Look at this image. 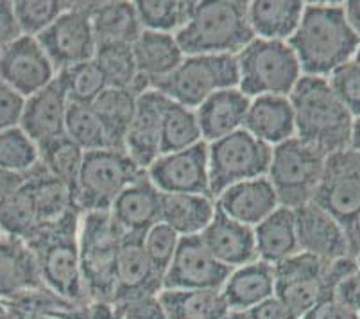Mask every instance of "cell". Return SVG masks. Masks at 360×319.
<instances>
[{"mask_svg": "<svg viewBox=\"0 0 360 319\" xmlns=\"http://www.w3.org/2000/svg\"><path fill=\"white\" fill-rule=\"evenodd\" d=\"M287 44L296 54L301 74L328 79L352 61L360 39L349 27L342 4H305L300 25Z\"/></svg>", "mask_w": 360, "mask_h": 319, "instance_id": "obj_1", "label": "cell"}, {"mask_svg": "<svg viewBox=\"0 0 360 319\" xmlns=\"http://www.w3.org/2000/svg\"><path fill=\"white\" fill-rule=\"evenodd\" d=\"M289 99L300 140L325 156L348 149L355 117L340 103L328 79L301 75Z\"/></svg>", "mask_w": 360, "mask_h": 319, "instance_id": "obj_2", "label": "cell"}, {"mask_svg": "<svg viewBox=\"0 0 360 319\" xmlns=\"http://www.w3.org/2000/svg\"><path fill=\"white\" fill-rule=\"evenodd\" d=\"M79 217V212H72L60 221L41 226L25 244L34 255L47 291L70 304L86 305L77 246Z\"/></svg>", "mask_w": 360, "mask_h": 319, "instance_id": "obj_3", "label": "cell"}, {"mask_svg": "<svg viewBox=\"0 0 360 319\" xmlns=\"http://www.w3.org/2000/svg\"><path fill=\"white\" fill-rule=\"evenodd\" d=\"M174 36L185 56H237L255 39L248 20V2H195L192 18Z\"/></svg>", "mask_w": 360, "mask_h": 319, "instance_id": "obj_4", "label": "cell"}, {"mask_svg": "<svg viewBox=\"0 0 360 319\" xmlns=\"http://www.w3.org/2000/svg\"><path fill=\"white\" fill-rule=\"evenodd\" d=\"M124 233L110 212H84L79 217L77 246L83 289L88 301H113L117 262Z\"/></svg>", "mask_w": 360, "mask_h": 319, "instance_id": "obj_5", "label": "cell"}, {"mask_svg": "<svg viewBox=\"0 0 360 319\" xmlns=\"http://www.w3.org/2000/svg\"><path fill=\"white\" fill-rule=\"evenodd\" d=\"M238 90L245 97L285 95L301 79V67L287 42L255 38L237 56Z\"/></svg>", "mask_w": 360, "mask_h": 319, "instance_id": "obj_6", "label": "cell"}, {"mask_svg": "<svg viewBox=\"0 0 360 319\" xmlns=\"http://www.w3.org/2000/svg\"><path fill=\"white\" fill-rule=\"evenodd\" d=\"M143 173L124 149L106 147L84 153L75 185V205L81 213L108 212L120 192Z\"/></svg>", "mask_w": 360, "mask_h": 319, "instance_id": "obj_7", "label": "cell"}, {"mask_svg": "<svg viewBox=\"0 0 360 319\" xmlns=\"http://www.w3.org/2000/svg\"><path fill=\"white\" fill-rule=\"evenodd\" d=\"M326 156L297 137L273 147L267 180L273 185L280 206L297 208L314 201L323 177Z\"/></svg>", "mask_w": 360, "mask_h": 319, "instance_id": "obj_8", "label": "cell"}, {"mask_svg": "<svg viewBox=\"0 0 360 319\" xmlns=\"http://www.w3.org/2000/svg\"><path fill=\"white\" fill-rule=\"evenodd\" d=\"M237 87L235 56H185L172 74L155 85V90L172 103L195 110L215 92Z\"/></svg>", "mask_w": 360, "mask_h": 319, "instance_id": "obj_9", "label": "cell"}, {"mask_svg": "<svg viewBox=\"0 0 360 319\" xmlns=\"http://www.w3.org/2000/svg\"><path fill=\"white\" fill-rule=\"evenodd\" d=\"M273 147L260 142L245 130H238L208 144L210 194L217 197L237 183L267 176Z\"/></svg>", "mask_w": 360, "mask_h": 319, "instance_id": "obj_10", "label": "cell"}, {"mask_svg": "<svg viewBox=\"0 0 360 319\" xmlns=\"http://www.w3.org/2000/svg\"><path fill=\"white\" fill-rule=\"evenodd\" d=\"M96 2H68L54 24L38 36L56 72L94 59L97 51L90 13Z\"/></svg>", "mask_w": 360, "mask_h": 319, "instance_id": "obj_11", "label": "cell"}, {"mask_svg": "<svg viewBox=\"0 0 360 319\" xmlns=\"http://www.w3.org/2000/svg\"><path fill=\"white\" fill-rule=\"evenodd\" d=\"M314 203L346 226L360 213V153L339 151L326 156Z\"/></svg>", "mask_w": 360, "mask_h": 319, "instance_id": "obj_12", "label": "cell"}, {"mask_svg": "<svg viewBox=\"0 0 360 319\" xmlns=\"http://www.w3.org/2000/svg\"><path fill=\"white\" fill-rule=\"evenodd\" d=\"M231 269L215 261L201 235L181 237L174 258L163 275V289L176 291H201L222 289Z\"/></svg>", "mask_w": 360, "mask_h": 319, "instance_id": "obj_13", "label": "cell"}, {"mask_svg": "<svg viewBox=\"0 0 360 319\" xmlns=\"http://www.w3.org/2000/svg\"><path fill=\"white\" fill-rule=\"evenodd\" d=\"M323 268L325 262L303 251L274 265V296H278L297 319L303 318L321 300L332 296L323 284Z\"/></svg>", "mask_w": 360, "mask_h": 319, "instance_id": "obj_14", "label": "cell"}, {"mask_svg": "<svg viewBox=\"0 0 360 319\" xmlns=\"http://www.w3.org/2000/svg\"><path fill=\"white\" fill-rule=\"evenodd\" d=\"M146 174L162 194L212 196L206 142L178 153L160 154Z\"/></svg>", "mask_w": 360, "mask_h": 319, "instance_id": "obj_15", "label": "cell"}, {"mask_svg": "<svg viewBox=\"0 0 360 319\" xmlns=\"http://www.w3.org/2000/svg\"><path fill=\"white\" fill-rule=\"evenodd\" d=\"M58 75L38 39L20 36L0 56V79L24 99L40 92Z\"/></svg>", "mask_w": 360, "mask_h": 319, "instance_id": "obj_16", "label": "cell"}, {"mask_svg": "<svg viewBox=\"0 0 360 319\" xmlns=\"http://www.w3.org/2000/svg\"><path fill=\"white\" fill-rule=\"evenodd\" d=\"M294 221L300 251L323 262L352 255L345 226L314 201L294 208Z\"/></svg>", "mask_w": 360, "mask_h": 319, "instance_id": "obj_17", "label": "cell"}, {"mask_svg": "<svg viewBox=\"0 0 360 319\" xmlns=\"http://www.w3.org/2000/svg\"><path fill=\"white\" fill-rule=\"evenodd\" d=\"M169 99L150 88L136 97V106L124 138V151L140 169L147 170L160 156L163 113Z\"/></svg>", "mask_w": 360, "mask_h": 319, "instance_id": "obj_18", "label": "cell"}, {"mask_svg": "<svg viewBox=\"0 0 360 319\" xmlns=\"http://www.w3.org/2000/svg\"><path fill=\"white\" fill-rule=\"evenodd\" d=\"M70 101L60 75L40 92L25 99L18 126L38 147L65 135Z\"/></svg>", "mask_w": 360, "mask_h": 319, "instance_id": "obj_19", "label": "cell"}, {"mask_svg": "<svg viewBox=\"0 0 360 319\" xmlns=\"http://www.w3.org/2000/svg\"><path fill=\"white\" fill-rule=\"evenodd\" d=\"M160 206L162 192L143 173L136 182L120 192L108 212L124 235L143 237L160 223Z\"/></svg>", "mask_w": 360, "mask_h": 319, "instance_id": "obj_20", "label": "cell"}, {"mask_svg": "<svg viewBox=\"0 0 360 319\" xmlns=\"http://www.w3.org/2000/svg\"><path fill=\"white\" fill-rule=\"evenodd\" d=\"M201 241L215 256V261L226 268L235 269L258 261L255 230L233 221L217 208L212 223L201 233Z\"/></svg>", "mask_w": 360, "mask_h": 319, "instance_id": "obj_21", "label": "cell"}, {"mask_svg": "<svg viewBox=\"0 0 360 319\" xmlns=\"http://www.w3.org/2000/svg\"><path fill=\"white\" fill-rule=\"evenodd\" d=\"M278 206L280 201L267 176L237 183L215 197V208L251 228L267 219Z\"/></svg>", "mask_w": 360, "mask_h": 319, "instance_id": "obj_22", "label": "cell"}, {"mask_svg": "<svg viewBox=\"0 0 360 319\" xmlns=\"http://www.w3.org/2000/svg\"><path fill=\"white\" fill-rule=\"evenodd\" d=\"M143 237L124 235L117 262L115 298L124 300L129 296L160 294L163 289V276L150 264L143 249Z\"/></svg>", "mask_w": 360, "mask_h": 319, "instance_id": "obj_23", "label": "cell"}, {"mask_svg": "<svg viewBox=\"0 0 360 319\" xmlns=\"http://www.w3.org/2000/svg\"><path fill=\"white\" fill-rule=\"evenodd\" d=\"M242 130L269 147L280 146L296 137L290 99L285 95H262L251 99Z\"/></svg>", "mask_w": 360, "mask_h": 319, "instance_id": "obj_24", "label": "cell"}, {"mask_svg": "<svg viewBox=\"0 0 360 319\" xmlns=\"http://www.w3.org/2000/svg\"><path fill=\"white\" fill-rule=\"evenodd\" d=\"M250 103L251 99L245 97L238 88H226L206 99L201 106L195 108L202 142H217L242 130Z\"/></svg>", "mask_w": 360, "mask_h": 319, "instance_id": "obj_25", "label": "cell"}, {"mask_svg": "<svg viewBox=\"0 0 360 319\" xmlns=\"http://www.w3.org/2000/svg\"><path fill=\"white\" fill-rule=\"evenodd\" d=\"M44 289L34 255L20 239L0 235V300Z\"/></svg>", "mask_w": 360, "mask_h": 319, "instance_id": "obj_26", "label": "cell"}, {"mask_svg": "<svg viewBox=\"0 0 360 319\" xmlns=\"http://www.w3.org/2000/svg\"><path fill=\"white\" fill-rule=\"evenodd\" d=\"M276 291L274 265L255 261L231 269L221 292L230 311L248 312L262 301L273 298Z\"/></svg>", "mask_w": 360, "mask_h": 319, "instance_id": "obj_27", "label": "cell"}, {"mask_svg": "<svg viewBox=\"0 0 360 319\" xmlns=\"http://www.w3.org/2000/svg\"><path fill=\"white\" fill-rule=\"evenodd\" d=\"M131 49L135 54L139 74L150 88H155L156 83L172 74L185 59L176 36L165 32L143 31Z\"/></svg>", "mask_w": 360, "mask_h": 319, "instance_id": "obj_28", "label": "cell"}, {"mask_svg": "<svg viewBox=\"0 0 360 319\" xmlns=\"http://www.w3.org/2000/svg\"><path fill=\"white\" fill-rule=\"evenodd\" d=\"M305 11L300 0H253L248 2V20L255 38L289 42Z\"/></svg>", "mask_w": 360, "mask_h": 319, "instance_id": "obj_29", "label": "cell"}, {"mask_svg": "<svg viewBox=\"0 0 360 319\" xmlns=\"http://www.w3.org/2000/svg\"><path fill=\"white\" fill-rule=\"evenodd\" d=\"M90 22L97 47L133 45L143 32L135 2H96L90 13Z\"/></svg>", "mask_w": 360, "mask_h": 319, "instance_id": "obj_30", "label": "cell"}, {"mask_svg": "<svg viewBox=\"0 0 360 319\" xmlns=\"http://www.w3.org/2000/svg\"><path fill=\"white\" fill-rule=\"evenodd\" d=\"M215 215V199L201 194H162L160 223L179 237L201 235Z\"/></svg>", "mask_w": 360, "mask_h": 319, "instance_id": "obj_31", "label": "cell"}, {"mask_svg": "<svg viewBox=\"0 0 360 319\" xmlns=\"http://www.w3.org/2000/svg\"><path fill=\"white\" fill-rule=\"evenodd\" d=\"M258 261L276 265L300 253L294 210L278 206L267 219L255 226Z\"/></svg>", "mask_w": 360, "mask_h": 319, "instance_id": "obj_32", "label": "cell"}, {"mask_svg": "<svg viewBox=\"0 0 360 319\" xmlns=\"http://www.w3.org/2000/svg\"><path fill=\"white\" fill-rule=\"evenodd\" d=\"M27 189L32 196L41 226L60 221L72 212H79L75 205L74 192L58 177L49 174L41 163L29 173Z\"/></svg>", "mask_w": 360, "mask_h": 319, "instance_id": "obj_33", "label": "cell"}, {"mask_svg": "<svg viewBox=\"0 0 360 319\" xmlns=\"http://www.w3.org/2000/svg\"><path fill=\"white\" fill-rule=\"evenodd\" d=\"M160 300L169 319H222L226 312L230 311L222 298L221 289H162Z\"/></svg>", "mask_w": 360, "mask_h": 319, "instance_id": "obj_34", "label": "cell"}, {"mask_svg": "<svg viewBox=\"0 0 360 319\" xmlns=\"http://www.w3.org/2000/svg\"><path fill=\"white\" fill-rule=\"evenodd\" d=\"M94 61L103 72L108 88L131 90L136 97L150 90V85L139 74L131 45H101Z\"/></svg>", "mask_w": 360, "mask_h": 319, "instance_id": "obj_35", "label": "cell"}, {"mask_svg": "<svg viewBox=\"0 0 360 319\" xmlns=\"http://www.w3.org/2000/svg\"><path fill=\"white\" fill-rule=\"evenodd\" d=\"M90 106L99 117L111 147L124 149V138L135 113L136 95L122 88H106Z\"/></svg>", "mask_w": 360, "mask_h": 319, "instance_id": "obj_36", "label": "cell"}, {"mask_svg": "<svg viewBox=\"0 0 360 319\" xmlns=\"http://www.w3.org/2000/svg\"><path fill=\"white\" fill-rule=\"evenodd\" d=\"M201 142V127H199L195 110L169 101L163 113L160 153H178V151L191 149Z\"/></svg>", "mask_w": 360, "mask_h": 319, "instance_id": "obj_37", "label": "cell"}, {"mask_svg": "<svg viewBox=\"0 0 360 319\" xmlns=\"http://www.w3.org/2000/svg\"><path fill=\"white\" fill-rule=\"evenodd\" d=\"M143 31L176 35L192 18L195 2L186 0H139L135 2Z\"/></svg>", "mask_w": 360, "mask_h": 319, "instance_id": "obj_38", "label": "cell"}, {"mask_svg": "<svg viewBox=\"0 0 360 319\" xmlns=\"http://www.w3.org/2000/svg\"><path fill=\"white\" fill-rule=\"evenodd\" d=\"M40 149V163L49 174L63 182L75 196V185L79 177L81 165L84 160V151L74 144L67 135L52 138L51 142L44 144Z\"/></svg>", "mask_w": 360, "mask_h": 319, "instance_id": "obj_39", "label": "cell"}, {"mask_svg": "<svg viewBox=\"0 0 360 319\" xmlns=\"http://www.w3.org/2000/svg\"><path fill=\"white\" fill-rule=\"evenodd\" d=\"M41 228L27 182L15 196L0 206V233L27 242Z\"/></svg>", "mask_w": 360, "mask_h": 319, "instance_id": "obj_40", "label": "cell"}, {"mask_svg": "<svg viewBox=\"0 0 360 319\" xmlns=\"http://www.w3.org/2000/svg\"><path fill=\"white\" fill-rule=\"evenodd\" d=\"M65 135L84 153L111 147L110 138L91 106L70 103L65 123Z\"/></svg>", "mask_w": 360, "mask_h": 319, "instance_id": "obj_41", "label": "cell"}, {"mask_svg": "<svg viewBox=\"0 0 360 319\" xmlns=\"http://www.w3.org/2000/svg\"><path fill=\"white\" fill-rule=\"evenodd\" d=\"M40 163V149L20 126L0 131V169L27 174Z\"/></svg>", "mask_w": 360, "mask_h": 319, "instance_id": "obj_42", "label": "cell"}, {"mask_svg": "<svg viewBox=\"0 0 360 319\" xmlns=\"http://www.w3.org/2000/svg\"><path fill=\"white\" fill-rule=\"evenodd\" d=\"M58 75L63 81L68 101L74 104L90 106L108 88L103 72H101V68L97 67L94 59L74 65L70 68H65V70L58 72Z\"/></svg>", "mask_w": 360, "mask_h": 319, "instance_id": "obj_43", "label": "cell"}, {"mask_svg": "<svg viewBox=\"0 0 360 319\" xmlns=\"http://www.w3.org/2000/svg\"><path fill=\"white\" fill-rule=\"evenodd\" d=\"M67 2L58 0H18L13 2L16 25L20 29L22 36L38 38L44 31H47L54 24L58 16L65 11Z\"/></svg>", "mask_w": 360, "mask_h": 319, "instance_id": "obj_44", "label": "cell"}, {"mask_svg": "<svg viewBox=\"0 0 360 319\" xmlns=\"http://www.w3.org/2000/svg\"><path fill=\"white\" fill-rule=\"evenodd\" d=\"M179 239L181 237L172 232L163 223L155 225L143 235V249H146L147 256H149L150 264L155 265V269L162 276L165 275L167 268H169L172 258H174V253L179 246Z\"/></svg>", "mask_w": 360, "mask_h": 319, "instance_id": "obj_45", "label": "cell"}, {"mask_svg": "<svg viewBox=\"0 0 360 319\" xmlns=\"http://www.w3.org/2000/svg\"><path fill=\"white\" fill-rule=\"evenodd\" d=\"M332 90L335 92L340 103L348 108L353 117L360 115V65L355 61H348L337 70H333L328 77Z\"/></svg>", "mask_w": 360, "mask_h": 319, "instance_id": "obj_46", "label": "cell"}, {"mask_svg": "<svg viewBox=\"0 0 360 319\" xmlns=\"http://www.w3.org/2000/svg\"><path fill=\"white\" fill-rule=\"evenodd\" d=\"M113 304L119 319H169L160 294L129 296Z\"/></svg>", "mask_w": 360, "mask_h": 319, "instance_id": "obj_47", "label": "cell"}, {"mask_svg": "<svg viewBox=\"0 0 360 319\" xmlns=\"http://www.w3.org/2000/svg\"><path fill=\"white\" fill-rule=\"evenodd\" d=\"M25 99L0 79V131L18 126Z\"/></svg>", "mask_w": 360, "mask_h": 319, "instance_id": "obj_48", "label": "cell"}, {"mask_svg": "<svg viewBox=\"0 0 360 319\" xmlns=\"http://www.w3.org/2000/svg\"><path fill=\"white\" fill-rule=\"evenodd\" d=\"M356 262L355 256H340L335 261L325 262V268H323V284H325L326 291L333 296V291L337 289V285L342 280H346L349 275L356 271Z\"/></svg>", "mask_w": 360, "mask_h": 319, "instance_id": "obj_49", "label": "cell"}, {"mask_svg": "<svg viewBox=\"0 0 360 319\" xmlns=\"http://www.w3.org/2000/svg\"><path fill=\"white\" fill-rule=\"evenodd\" d=\"M301 319H360V314L340 304L333 296H328L314 305Z\"/></svg>", "mask_w": 360, "mask_h": 319, "instance_id": "obj_50", "label": "cell"}, {"mask_svg": "<svg viewBox=\"0 0 360 319\" xmlns=\"http://www.w3.org/2000/svg\"><path fill=\"white\" fill-rule=\"evenodd\" d=\"M20 36V29L16 25L15 13H13V2L0 0V56Z\"/></svg>", "mask_w": 360, "mask_h": 319, "instance_id": "obj_51", "label": "cell"}, {"mask_svg": "<svg viewBox=\"0 0 360 319\" xmlns=\"http://www.w3.org/2000/svg\"><path fill=\"white\" fill-rule=\"evenodd\" d=\"M248 318L250 319H297V315L287 307L283 301L273 296L269 300L262 301L257 307L248 311Z\"/></svg>", "mask_w": 360, "mask_h": 319, "instance_id": "obj_52", "label": "cell"}, {"mask_svg": "<svg viewBox=\"0 0 360 319\" xmlns=\"http://www.w3.org/2000/svg\"><path fill=\"white\" fill-rule=\"evenodd\" d=\"M333 298L345 304L356 314H360V271L356 269L353 275H349L346 280L340 282L337 289L333 291Z\"/></svg>", "mask_w": 360, "mask_h": 319, "instance_id": "obj_53", "label": "cell"}, {"mask_svg": "<svg viewBox=\"0 0 360 319\" xmlns=\"http://www.w3.org/2000/svg\"><path fill=\"white\" fill-rule=\"evenodd\" d=\"M27 174H18V173H9V170L0 169V206L9 201L22 187L27 182Z\"/></svg>", "mask_w": 360, "mask_h": 319, "instance_id": "obj_54", "label": "cell"}, {"mask_svg": "<svg viewBox=\"0 0 360 319\" xmlns=\"http://www.w3.org/2000/svg\"><path fill=\"white\" fill-rule=\"evenodd\" d=\"M86 319H119L113 301H88Z\"/></svg>", "mask_w": 360, "mask_h": 319, "instance_id": "obj_55", "label": "cell"}, {"mask_svg": "<svg viewBox=\"0 0 360 319\" xmlns=\"http://www.w3.org/2000/svg\"><path fill=\"white\" fill-rule=\"evenodd\" d=\"M342 9H345V15L346 20H348L349 27L355 32L356 38L360 39V0L346 2V4H342Z\"/></svg>", "mask_w": 360, "mask_h": 319, "instance_id": "obj_56", "label": "cell"}, {"mask_svg": "<svg viewBox=\"0 0 360 319\" xmlns=\"http://www.w3.org/2000/svg\"><path fill=\"white\" fill-rule=\"evenodd\" d=\"M346 235H348L349 251H352V255H355L356 249L360 248V213L346 226Z\"/></svg>", "mask_w": 360, "mask_h": 319, "instance_id": "obj_57", "label": "cell"}, {"mask_svg": "<svg viewBox=\"0 0 360 319\" xmlns=\"http://www.w3.org/2000/svg\"><path fill=\"white\" fill-rule=\"evenodd\" d=\"M349 149L360 153V115L353 118L352 127V138H349Z\"/></svg>", "mask_w": 360, "mask_h": 319, "instance_id": "obj_58", "label": "cell"}, {"mask_svg": "<svg viewBox=\"0 0 360 319\" xmlns=\"http://www.w3.org/2000/svg\"><path fill=\"white\" fill-rule=\"evenodd\" d=\"M0 319H15L11 304L8 300H0Z\"/></svg>", "mask_w": 360, "mask_h": 319, "instance_id": "obj_59", "label": "cell"}, {"mask_svg": "<svg viewBox=\"0 0 360 319\" xmlns=\"http://www.w3.org/2000/svg\"><path fill=\"white\" fill-rule=\"evenodd\" d=\"M222 319H250L248 312H238V311H228Z\"/></svg>", "mask_w": 360, "mask_h": 319, "instance_id": "obj_60", "label": "cell"}, {"mask_svg": "<svg viewBox=\"0 0 360 319\" xmlns=\"http://www.w3.org/2000/svg\"><path fill=\"white\" fill-rule=\"evenodd\" d=\"M353 61H355V63H359V65H360V45H359V47H356L355 54H353Z\"/></svg>", "mask_w": 360, "mask_h": 319, "instance_id": "obj_61", "label": "cell"}, {"mask_svg": "<svg viewBox=\"0 0 360 319\" xmlns=\"http://www.w3.org/2000/svg\"><path fill=\"white\" fill-rule=\"evenodd\" d=\"M353 256H355L356 268H359V271H360V248H359V249H356V253H355V255H353Z\"/></svg>", "mask_w": 360, "mask_h": 319, "instance_id": "obj_62", "label": "cell"}, {"mask_svg": "<svg viewBox=\"0 0 360 319\" xmlns=\"http://www.w3.org/2000/svg\"><path fill=\"white\" fill-rule=\"evenodd\" d=\"M0 235H2V233H0Z\"/></svg>", "mask_w": 360, "mask_h": 319, "instance_id": "obj_63", "label": "cell"}]
</instances>
